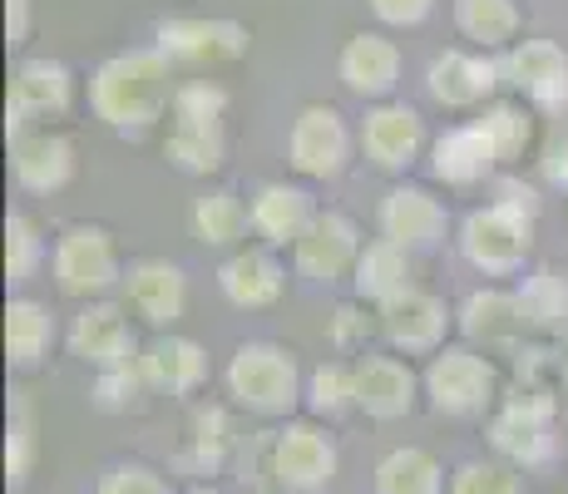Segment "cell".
<instances>
[{"mask_svg":"<svg viewBox=\"0 0 568 494\" xmlns=\"http://www.w3.org/2000/svg\"><path fill=\"white\" fill-rule=\"evenodd\" d=\"M173 94H179V74H173V60L159 46L119 50L90 74L94 119H104L119 134H139V129L159 124L173 109Z\"/></svg>","mask_w":568,"mask_h":494,"instance_id":"6da1fadb","label":"cell"},{"mask_svg":"<svg viewBox=\"0 0 568 494\" xmlns=\"http://www.w3.org/2000/svg\"><path fill=\"white\" fill-rule=\"evenodd\" d=\"M223 386L233 395L237 411L262 415V421H282L297 411V401L307 395V381H302V366L287 346L277 342H243L227 356Z\"/></svg>","mask_w":568,"mask_h":494,"instance_id":"7a4b0ae2","label":"cell"},{"mask_svg":"<svg viewBox=\"0 0 568 494\" xmlns=\"http://www.w3.org/2000/svg\"><path fill=\"white\" fill-rule=\"evenodd\" d=\"M425 401L435 415L450 421H475L485 411H499V366L475 346H440L430 366L420 371Z\"/></svg>","mask_w":568,"mask_h":494,"instance_id":"3957f363","label":"cell"},{"mask_svg":"<svg viewBox=\"0 0 568 494\" xmlns=\"http://www.w3.org/2000/svg\"><path fill=\"white\" fill-rule=\"evenodd\" d=\"M534 223H539V213L499 203V198L475 208V213H465V223H460L465 262L475 272H485V278H515L534 252Z\"/></svg>","mask_w":568,"mask_h":494,"instance_id":"277c9868","label":"cell"},{"mask_svg":"<svg viewBox=\"0 0 568 494\" xmlns=\"http://www.w3.org/2000/svg\"><path fill=\"white\" fill-rule=\"evenodd\" d=\"M50 278L64 296L104 302V292L124 282V258H119L114 233L100 223H70L50 248Z\"/></svg>","mask_w":568,"mask_h":494,"instance_id":"5b68a950","label":"cell"},{"mask_svg":"<svg viewBox=\"0 0 568 494\" xmlns=\"http://www.w3.org/2000/svg\"><path fill=\"white\" fill-rule=\"evenodd\" d=\"M559 401L549 391H515L489 415V450L515 470H539L559 450Z\"/></svg>","mask_w":568,"mask_h":494,"instance_id":"8992f818","label":"cell"},{"mask_svg":"<svg viewBox=\"0 0 568 494\" xmlns=\"http://www.w3.org/2000/svg\"><path fill=\"white\" fill-rule=\"evenodd\" d=\"M267 470L287 494H326L342 475V450L322 421H287L267 445Z\"/></svg>","mask_w":568,"mask_h":494,"instance_id":"52a82bcc","label":"cell"},{"mask_svg":"<svg viewBox=\"0 0 568 494\" xmlns=\"http://www.w3.org/2000/svg\"><path fill=\"white\" fill-rule=\"evenodd\" d=\"M74 109V74L70 64L36 54L20 60L10 70V90H6V134L16 129H54V119H64Z\"/></svg>","mask_w":568,"mask_h":494,"instance_id":"ba28073f","label":"cell"},{"mask_svg":"<svg viewBox=\"0 0 568 494\" xmlns=\"http://www.w3.org/2000/svg\"><path fill=\"white\" fill-rule=\"evenodd\" d=\"M352 129L336 114L332 104H302L297 119L287 129V163L302 173V179H342L346 163H352Z\"/></svg>","mask_w":568,"mask_h":494,"instance_id":"9c48e42d","label":"cell"},{"mask_svg":"<svg viewBox=\"0 0 568 494\" xmlns=\"http://www.w3.org/2000/svg\"><path fill=\"white\" fill-rule=\"evenodd\" d=\"M362 153L371 169L381 173H406L410 163H420L430 153V129H425L420 109L400 104V99H386V104H371L362 119Z\"/></svg>","mask_w":568,"mask_h":494,"instance_id":"30bf717a","label":"cell"},{"mask_svg":"<svg viewBox=\"0 0 568 494\" xmlns=\"http://www.w3.org/2000/svg\"><path fill=\"white\" fill-rule=\"evenodd\" d=\"M64 346H70V356L84 361L94 376L144 356L134 342V322H129L124 302H84L80 312H74L70 332H64Z\"/></svg>","mask_w":568,"mask_h":494,"instance_id":"8fae6325","label":"cell"},{"mask_svg":"<svg viewBox=\"0 0 568 494\" xmlns=\"http://www.w3.org/2000/svg\"><path fill=\"white\" fill-rule=\"evenodd\" d=\"M247 26L223 16H173L159 26V50L173 64L189 70H213V64H233L247 54Z\"/></svg>","mask_w":568,"mask_h":494,"instance_id":"7c38bea8","label":"cell"},{"mask_svg":"<svg viewBox=\"0 0 568 494\" xmlns=\"http://www.w3.org/2000/svg\"><path fill=\"white\" fill-rule=\"evenodd\" d=\"M362 228L352 223L346 213L326 208L316 213V223L302 233V243L292 248V268L297 278L316 282V288H332V282H352L356 262H362Z\"/></svg>","mask_w":568,"mask_h":494,"instance_id":"4fadbf2b","label":"cell"},{"mask_svg":"<svg viewBox=\"0 0 568 494\" xmlns=\"http://www.w3.org/2000/svg\"><path fill=\"white\" fill-rule=\"evenodd\" d=\"M376 228H381L386 243L406 248L415 258V252H435L445 243V233H450V213H445L440 198H435L430 189H420V183H396V189L381 198Z\"/></svg>","mask_w":568,"mask_h":494,"instance_id":"5bb4252c","label":"cell"},{"mask_svg":"<svg viewBox=\"0 0 568 494\" xmlns=\"http://www.w3.org/2000/svg\"><path fill=\"white\" fill-rule=\"evenodd\" d=\"M119 296L124 306L154 332H169L183 312H189V278H183L179 262L163 258H139L124 268V282H119Z\"/></svg>","mask_w":568,"mask_h":494,"instance_id":"9a60e30c","label":"cell"},{"mask_svg":"<svg viewBox=\"0 0 568 494\" xmlns=\"http://www.w3.org/2000/svg\"><path fill=\"white\" fill-rule=\"evenodd\" d=\"M455 312L445 306V296L425 292V288H410L400 292L396 302L376 306V326L396 351L406 356H435L445 346V332H450Z\"/></svg>","mask_w":568,"mask_h":494,"instance_id":"2e32d148","label":"cell"},{"mask_svg":"<svg viewBox=\"0 0 568 494\" xmlns=\"http://www.w3.org/2000/svg\"><path fill=\"white\" fill-rule=\"evenodd\" d=\"M455 326L460 336L475 351H509L515 356L519 346H529V316H524V302L519 292H505V288H479L469 292L455 312Z\"/></svg>","mask_w":568,"mask_h":494,"instance_id":"e0dca14e","label":"cell"},{"mask_svg":"<svg viewBox=\"0 0 568 494\" xmlns=\"http://www.w3.org/2000/svg\"><path fill=\"white\" fill-rule=\"evenodd\" d=\"M499 84H505V70H499V60L485 50H445V54H435L430 70H425V90L445 109L495 104L489 94H495Z\"/></svg>","mask_w":568,"mask_h":494,"instance_id":"ac0fdd59","label":"cell"},{"mask_svg":"<svg viewBox=\"0 0 568 494\" xmlns=\"http://www.w3.org/2000/svg\"><path fill=\"white\" fill-rule=\"evenodd\" d=\"M400 70H406V54L381 30H356L336 54V80L366 104H386L400 84Z\"/></svg>","mask_w":568,"mask_h":494,"instance_id":"d6986e66","label":"cell"},{"mask_svg":"<svg viewBox=\"0 0 568 494\" xmlns=\"http://www.w3.org/2000/svg\"><path fill=\"white\" fill-rule=\"evenodd\" d=\"M420 395L425 386L410 371V361L386 356V351H366L356 361V411H366V421H406Z\"/></svg>","mask_w":568,"mask_h":494,"instance_id":"ffe728a7","label":"cell"},{"mask_svg":"<svg viewBox=\"0 0 568 494\" xmlns=\"http://www.w3.org/2000/svg\"><path fill=\"white\" fill-rule=\"evenodd\" d=\"M499 70H505V90L539 109H559L568 99V50L554 40H519L515 50L499 54Z\"/></svg>","mask_w":568,"mask_h":494,"instance_id":"44dd1931","label":"cell"},{"mask_svg":"<svg viewBox=\"0 0 568 494\" xmlns=\"http://www.w3.org/2000/svg\"><path fill=\"white\" fill-rule=\"evenodd\" d=\"M10 139V173L30 193H60L74 179V139L60 129H16Z\"/></svg>","mask_w":568,"mask_h":494,"instance_id":"7402d4cb","label":"cell"},{"mask_svg":"<svg viewBox=\"0 0 568 494\" xmlns=\"http://www.w3.org/2000/svg\"><path fill=\"white\" fill-rule=\"evenodd\" d=\"M217 292L233 306H243V312H267V306H277L282 292H287V268L277 262L272 248L227 252L223 268H217Z\"/></svg>","mask_w":568,"mask_h":494,"instance_id":"603a6c76","label":"cell"},{"mask_svg":"<svg viewBox=\"0 0 568 494\" xmlns=\"http://www.w3.org/2000/svg\"><path fill=\"white\" fill-rule=\"evenodd\" d=\"M425 163H430V179L445 183V189H475V183H485L499 169V153L485 139V129L469 119V124L445 129L430 144V153H425Z\"/></svg>","mask_w":568,"mask_h":494,"instance_id":"cb8c5ba5","label":"cell"},{"mask_svg":"<svg viewBox=\"0 0 568 494\" xmlns=\"http://www.w3.org/2000/svg\"><path fill=\"white\" fill-rule=\"evenodd\" d=\"M253 208V233L262 238L267 248H297L302 233L316 223V198L297 183H262V189L247 198Z\"/></svg>","mask_w":568,"mask_h":494,"instance_id":"d4e9b609","label":"cell"},{"mask_svg":"<svg viewBox=\"0 0 568 494\" xmlns=\"http://www.w3.org/2000/svg\"><path fill=\"white\" fill-rule=\"evenodd\" d=\"M139 366H144V376H149V386H154V391H163V395H193V391H203V381H207V351L193 342V336L159 332L154 342L144 346Z\"/></svg>","mask_w":568,"mask_h":494,"instance_id":"484cf974","label":"cell"},{"mask_svg":"<svg viewBox=\"0 0 568 494\" xmlns=\"http://www.w3.org/2000/svg\"><path fill=\"white\" fill-rule=\"evenodd\" d=\"M189 228L203 248L213 252H243L247 233H253V208L233 189H203L189 208Z\"/></svg>","mask_w":568,"mask_h":494,"instance_id":"4316f807","label":"cell"},{"mask_svg":"<svg viewBox=\"0 0 568 494\" xmlns=\"http://www.w3.org/2000/svg\"><path fill=\"white\" fill-rule=\"evenodd\" d=\"M450 16H455V30L485 54L519 46V30H524L519 0H450Z\"/></svg>","mask_w":568,"mask_h":494,"instance_id":"83f0119b","label":"cell"},{"mask_svg":"<svg viewBox=\"0 0 568 494\" xmlns=\"http://www.w3.org/2000/svg\"><path fill=\"white\" fill-rule=\"evenodd\" d=\"M54 346V312L36 296L6 302V361L16 371H36Z\"/></svg>","mask_w":568,"mask_h":494,"instance_id":"f1b7e54d","label":"cell"},{"mask_svg":"<svg viewBox=\"0 0 568 494\" xmlns=\"http://www.w3.org/2000/svg\"><path fill=\"white\" fill-rule=\"evenodd\" d=\"M410 288H415L410 282V252L386 243V238H371V243L362 248V262H356V272H352V292L371 306H386Z\"/></svg>","mask_w":568,"mask_h":494,"instance_id":"f546056e","label":"cell"},{"mask_svg":"<svg viewBox=\"0 0 568 494\" xmlns=\"http://www.w3.org/2000/svg\"><path fill=\"white\" fill-rule=\"evenodd\" d=\"M376 494H445V465L420 445H396L376 460Z\"/></svg>","mask_w":568,"mask_h":494,"instance_id":"4dcf8cb0","label":"cell"},{"mask_svg":"<svg viewBox=\"0 0 568 494\" xmlns=\"http://www.w3.org/2000/svg\"><path fill=\"white\" fill-rule=\"evenodd\" d=\"M519 302H524V316H529V332L539 336H568V272L559 268H534L524 272L519 282Z\"/></svg>","mask_w":568,"mask_h":494,"instance_id":"1f68e13d","label":"cell"},{"mask_svg":"<svg viewBox=\"0 0 568 494\" xmlns=\"http://www.w3.org/2000/svg\"><path fill=\"white\" fill-rule=\"evenodd\" d=\"M163 159L183 173H217L227 163V129L213 124H173L169 119V134H163Z\"/></svg>","mask_w":568,"mask_h":494,"instance_id":"d6a6232c","label":"cell"},{"mask_svg":"<svg viewBox=\"0 0 568 494\" xmlns=\"http://www.w3.org/2000/svg\"><path fill=\"white\" fill-rule=\"evenodd\" d=\"M475 124L485 129V139L495 144L499 163H519L534 144V114H529V104H519V99H495V104H485L475 114Z\"/></svg>","mask_w":568,"mask_h":494,"instance_id":"836d02e7","label":"cell"},{"mask_svg":"<svg viewBox=\"0 0 568 494\" xmlns=\"http://www.w3.org/2000/svg\"><path fill=\"white\" fill-rule=\"evenodd\" d=\"M307 411L316 421H336V415L356 411V366L346 361H322V366L307 376Z\"/></svg>","mask_w":568,"mask_h":494,"instance_id":"e575fe53","label":"cell"},{"mask_svg":"<svg viewBox=\"0 0 568 494\" xmlns=\"http://www.w3.org/2000/svg\"><path fill=\"white\" fill-rule=\"evenodd\" d=\"M40 262H45V238H40L36 218L10 213L6 218V282L10 288H26L40 272Z\"/></svg>","mask_w":568,"mask_h":494,"instance_id":"d590c367","label":"cell"},{"mask_svg":"<svg viewBox=\"0 0 568 494\" xmlns=\"http://www.w3.org/2000/svg\"><path fill=\"white\" fill-rule=\"evenodd\" d=\"M227 90L213 80H183L179 94H173V109L169 119L173 124H213V129H227Z\"/></svg>","mask_w":568,"mask_h":494,"instance_id":"8d00e7d4","label":"cell"},{"mask_svg":"<svg viewBox=\"0 0 568 494\" xmlns=\"http://www.w3.org/2000/svg\"><path fill=\"white\" fill-rule=\"evenodd\" d=\"M149 391H154V386H149L144 366H139V361H129V366H114V371H100V376H94L90 401L100 405V411H144Z\"/></svg>","mask_w":568,"mask_h":494,"instance_id":"74e56055","label":"cell"},{"mask_svg":"<svg viewBox=\"0 0 568 494\" xmlns=\"http://www.w3.org/2000/svg\"><path fill=\"white\" fill-rule=\"evenodd\" d=\"M445 494H524V480L505 460H465Z\"/></svg>","mask_w":568,"mask_h":494,"instance_id":"f35d334b","label":"cell"},{"mask_svg":"<svg viewBox=\"0 0 568 494\" xmlns=\"http://www.w3.org/2000/svg\"><path fill=\"white\" fill-rule=\"evenodd\" d=\"M36 425H30V411L16 401V415H10V431H6V485L10 490H26L30 470H36Z\"/></svg>","mask_w":568,"mask_h":494,"instance_id":"ab89813d","label":"cell"},{"mask_svg":"<svg viewBox=\"0 0 568 494\" xmlns=\"http://www.w3.org/2000/svg\"><path fill=\"white\" fill-rule=\"evenodd\" d=\"M94 494H173V485L144 460H119L94 480Z\"/></svg>","mask_w":568,"mask_h":494,"instance_id":"60d3db41","label":"cell"},{"mask_svg":"<svg viewBox=\"0 0 568 494\" xmlns=\"http://www.w3.org/2000/svg\"><path fill=\"white\" fill-rule=\"evenodd\" d=\"M193 450L203 455V465L207 470H217V460H223V450H227V415L223 411H199V421H193Z\"/></svg>","mask_w":568,"mask_h":494,"instance_id":"b9f144b4","label":"cell"},{"mask_svg":"<svg viewBox=\"0 0 568 494\" xmlns=\"http://www.w3.org/2000/svg\"><path fill=\"white\" fill-rule=\"evenodd\" d=\"M371 16L381 26H396V30H410V26H425L435 10V0H366Z\"/></svg>","mask_w":568,"mask_h":494,"instance_id":"7bdbcfd3","label":"cell"},{"mask_svg":"<svg viewBox=\"0 0 568 494\" xmlns=\"http://www.w3.org/2000/svg\"><path fill=\"white\" fill-rule=\"evenodd\" d=\"M366 332H371V322H366V306L342 302V306H336V312H332V346L352 351V346H362V342H366Z\"/></svg>","mask_w":568,"mask_h":494,"instance_id":"ee69618b","label":"cell"},{"mask_svg":"<svg viewBox=\"0 0 568 494\" xmlns=\"http://www.w3.org/2000/svg\"><path fill=\"white\" fill-rule=\"evenodd\" d=\"M30 30H36V6H30V0H6V46L26 50Z\"/></svg>","mask_w":568,"mask_h":494,"instance_id":"f6af8a7d","label":"cell"},{"mask_svg":"<svg viewBox=\"0 0 568 494\" xmlns=\"http://www.w3.org/2000/svg\"><path fill=\"white\" fill-rule=\"evenodd\" d=\"M544 179L559 183V189H568V139L549 144V153H544Z\"/></svg>","mask_w":568,"mask_h":494,"instance_id":"bcb514c9","label":"cell"},{"mask_svg":"<svg viewBox=\"0 0 568 494\" xmlns=\"http://www.w3.org/2000/svg\"><path fill=\"white\" fill-rule=\"evenodd\" d=\"M183 494H233V490H223V485H193V490H183Z\"/></svg>","mask_w":568,"mask_h":494,"instance_id":"7dc6e473","label":"cell"},{"mask_svg":"<svg viewBox=\"0 0 568 494\" xmlns=\"http://www.w3.org/2000/svg\"><path fill=\"white\" fill-rule=\"evenodd\" d=\"M559 361H564V391H568V336H564V346H559Z\"/></svg>","mask_w":568,"mask_h":494,"instance_id":"c3c4849f","label":"cell"}]
</instances>
